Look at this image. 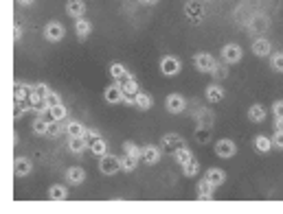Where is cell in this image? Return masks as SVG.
<instances>
[{
    "mask_svg": "<svg viewBox=\"0 0 283 214\" xmlns=\"http://www.w3.org/2000/svg\"><path fill=\"white\" fill-rule=\"evenodd\" d=\"M46 103H49V105H57V103H62V96H59L57 92L49 90V94H46Z\"/></svg>",
    "mask_w": 283,
    "mask_h": 214,
    "instance_id": "obj_44",
    "label": "cell"
},
{
    "mask_svg": "<svg viewBox=\"0 0 283 214\" xmlns=\"http://www.w3.org/2000/svg\"><path fill=\"white\" fill-rule=\"evenodd\" d=\"M165 110H167L169 114H182L184 110H187V98H184L182 94H178V92H174V94H169L167 98H165Z\"/></svg>",
    "mask_w": 283,
    "mask_h": 214,
    "instance_id": "obj_9",
    "label": "cell"
},
{
    "mask_svg": "<svg viewBox=\"0 0 283 214\" xmlns=\"http://www.w3.org/2000/svg\"><path fill=\"white\" fill-rule=\"evenodd\" d=\"M29 92H31V85H26V83H16V88H13V101H16V103L29 101Z\"/></svg>",
    "mask_w": 283,
    "mask_h": 214,
    "instance_id": "obj_29",
    "label": "cell"
},
{
    "mask_svg": "<svg viewBox=\"0 0 283 214\" xmlns=\"http://www.w3.org/2000/svg\"><path fill=\"white\" fill-rule=\"evenodd\" d=\"M215 64H217V59L211 52H195V57H193V66L197 72H211L215 68Z\"/></svg>",
    "mask_w": 283,
    "mask_h": 214,
    "instance_id": "obj_8",
    "label": "cell"
},
{
    "mask_svg": "<svg viewBox=\"0 0 283 214\" xmlns=\"http://www.w3.org/2000/svg\"><path fill=\"white\" fill-rule=\"evenodd\" d=\"M90 153H92V155H97V157L105 155V153H108V142H105L101 136L95 138V140L90 142Z\"/></svg>",
    "mask_w": 283,
    "mask_h": 214,
    "instance_id": "obj_30",
    "label": "cell"
},
{
    "mask_svg": "<svg viewBox=\"0 0 283 214\" xmlns=\"http://www.w3.org/2000/svg\"><path fill=\"white\" fill-rule=\"evenodd\" d=\"M33 171V162L29 157H16L13 162V175L16 177H29Z\"/></svg>",
    "mask_w": 283,
    "mask_h": 214,
    "instance_id": "obj_15",
    "label": "cell"
},
{
    "mask_svg": "<svg viewBox=\"0 0 283 214\" xmlns=\"http://www.w3.org/2000/svg\"><path fill=\"white\" fill-rule=\"evenodd\" d=\"M197 123H200V127H213V114H211L209 110H200L197 112Z\"/></svg>",
    "mask_w": 283,
    "mask_h": 214,
    "instance_id": "obj_38",
    "label": "cell"
},
{
    "mask_svg": "<svg viewBox=\"0 0 283 214\" xmlns=\"http://www.w3.org/2000/svg\"><path fill=\"white\" fill-rule=\"evenodd\" d=\"M42 35H44L46 42L57 44V42H62L64 35H66V26H64L62 22H59V20H51V22H46V24H44Z\"/></svg>",
    "mask_w": 283,
    "mask_h": 214,
    "instance_id": "obj_2",
    "label": "cell"
},
{
    "mask_svg": "<svg viewBox=\"0 0 283 214\" xmlns=\"http://www.w3.org/2000/svg\"><path fill=\"white\" fill-rule=\"evenodd\" d=\"M224 96H226V92H224V88L217 83H211V85H207V90H204V98H207V103H211V105L222 103Z\"/></svg>",
    "mask_w": 283,
    "mask_h": 214,
    "instance_id": "obj_13",
    "label": "cell"
},
{
    "mask_svg": "<svg viewBox=\"0 0 283 214\" xmlns=\"http://www.w3.org/2000/svg\"><path fill=\"white\" fill-rule=\"evenodd\" d=\"M220 59H222L224 64H228V66L239 64L241 59H244V48H241L239 44H235V42L224 44V46H222V50H220Z\"/></svg>",
    "mask_w": 283,
    "mask_h": 214,
    "instance_id": "obj_1",
    "label": "cell"
},
{
    "mask_svg": "<svg viewBox=\"0 0 283 214\" xmlns=\"http://www.w3.org/2000/svg\"><path fill=\"white\" fill-rule=\"evenodd\" d=\"M88 149H90V142H88V138H86V136H79V138H70L68 140V151L77 153V155H82V153L88 151Z\"/></svg>",
    "mask_w": 283,
    "mask_h": 214,
    "instance_id": "obj_21",
    "label": "cell"
},
{
    "mask_svg": "<svg viewBox=\"0 0 283 214\" xmlns=\"http://www.w3.org/2000/svg\"><path fill=\"white\" fill-rule=\"evenodd\" d=\"M270 138H272V146H274V149L276 151H283V131H276L274 129V133Z\"/></svg>",
    "mask_w": 283,
    "mask_h": 214,
    "instance_id": "obj_41",
    "label": "cell"
},
{
    "mask_svg": "<svg viewBox=\"0 0 283 214\" xmlns=\"http://www.w3.org/2000/svg\"><path fill=\"white\" fill-rule=\"evenodd\" d=\"M197 173H200V162H197L195 157H191L189 162L182 166V175H184V177H195Z\"/></svg>",
    "mask_w": 283,
    "mask_h": 214,
    "instance_id": "obj_33",
    "label": "cell"
},
{
    "mask_svg": "<svg viewBox=\"0 0 283 214\" xmlns=\"http://www.w3.org/2000/svg\"><path fill=\"white\" fill-rule=\"evenodd\" d=\"M121 171H125V173H132V171H136V166H138V162L141 159H136V157H132V155H128V153H123L121 157Z\"/></svg>",
    "mask_w": 283,
    "mask_h": 214,
    "instance_id": "obj_32",
    "label": "cell"
},
{
    "mask_svg": "<svg viewBox=\"0 0 283 214\" xmlns=\"http://www.w3.org/2000/svg\"><path fill=\"white\" fill-rule=\"evenodd\" d=\"M204 177H207L209 182L215 186V188H217V186H222L224 182H226V173H224L222 169H213V166H211V169L207 171V175H204Z\"/></svg>",
    "mask_w": 283,
    "mask_h": 214,
    "instance_id": "obj_27",
    "label": "cell"
},
{
    "mask_svg": "<svg viewBox=\"0 0 283 214\" xmlns=\"http://www.w3.org/2000/svg\"><path fill=\"white\" fill-rule=\"evenodd\" d=\"M62 131H66V127L59 125V120H51V125H49V136L55 138V136H59Z\"/></svg>",
    "mask_w": 283,
    "mask_h": 214,
    "instance_id": "obj_40",
    "label": "cell"
},
{
    "mask_svg": "<svg viewBox=\"0 0 283 214\" xmlns=\"http://www.w3.org/2000/svg\"><path fill=\"white\" fill-rule=\"evenodd\" d=\"M123 153H128V155L141 159L143 157V146H138L134 142H123Z\"/></svg>",
    "mask_w": 283,
    "mask_h": 214,
    "instance_id": "obj_36",
    "label": "cell"
},
{
    "mask_svg": "<svg viewBox=\"0 0 283 214\" xmlns=\"http://www.w3.org/2000/svg\"><path fill=\"white\" fill-rule=\"evenodd\" d=\"M211 133H213V127H200L197 125L195 127V140L200 144H207L209 140H211Z\"/></svg>",
    "mask_w": 283,
    "mask_h": 214,
    "instance_id": "obj_35",
    "label": "cell"
},
{
    "mask_svg": "<svg viewBox=\"0 0 283 214\" xmlns=\"http://www.w3.org/2000/svg\"><path fill=\"white\" fill-rule=\"evenodd\" d=\"M66 16L68 18H84L86 16V3L84 0H66V7H64Z\"/></svg>",
    "mask_w": 283,
    "mask_h": 214,
    "instance_id": "obj_14",
    "label": "cell"
},
{
    "mask_svg": "<svg viewBox=\"0 0 283 214\" xmlns=\"http://www.w3.org/2000/svg\"><path fill=\"white\" fill-rule=\"evenodd\" d=\"M151 105H154V98H151L149 92H138V94L134 96V107H138V110H143V112H149L151 110Z\"/></svg>",
    "mask_w": 283,
    "mask_h": 214,
    "instance_id": "obj_23",
    "label": "cell"
},
{
    "mask_svg": "<svg viewBox=\"0 0 283 214\" xmlns=\"http://www.w3.org/2000/svg\"><path fill=\"white\" fill-rule=\"evenodd\" d=\"M121 171V159L116 155H112V153H105V155L99 157V173L101 175H116V173Z\"/></svg>",
    "mask_w": 283,
    "mask_h": 214,
    "instance_id": "obj_4",
    "label": "cell"
},
{
    "mask_svg": "<svg viewBox=\"0 0 283 214\" xmlns=\"http://www.w3.org/2000/svg\"><path fill=\"white\" fill-rule=\"evenodd\" d=\"M211 75H215L217 79H226V77H228V64H224V62L220 64V62H217L215 68L211 70Z\"/></svg>",
    "mask_w": 283,
    "mask_h": 214,
    "instance_id": "obj_39",
    "label": "cell"
},
{
    "mask_svg": "<svg viewBox=\"0 0 283 214\" xmlns=\"http://www.w3.org/2000/svg\"><path fill=\"white\" fill-rule=\"evenodd\" d=\"M108 72H110V77L114 79V81H123V79L130 75L128 68H125L121 62H112V64L108 66Z\"/></svg>",
    "mask_w": 283,
    "mask_h": 214,
    "instance_id": "obj_26",
    "label": "cell"
},
{
    "mask_svg": "<svg viewBox=\"0 0 283 214\" xmlns=\"http://www.w3.org/2000/svg\"><path fill=\"white\" fill-rule=\"evenodd\" d=\"M141 5H145V7H154V5H158V0H138Z\"/></svg>",
    "mask_w": 283,
    "mask_h": 214,
    "instance_id": "obj_48",
    "label": "cell"
},
{
    "mask_svg": "<svg viewBox=\"0 0 283 214\" xmlns=\"http://www.w3.org/2000/svg\"><path fill=\"white\" fill-rule=\"evenodd\" d=\"M160 157H163V146H156V144H145L143 146V157H141L143 164L156 166L158 162H160Z\"/></svg>",
    "mask_w": 283,
    "mask_h": 214,
    "instance_id": "obj_10",
    "label": "cell"
},
{
    "mask_svg": "<svg viewBox=\"0 0 283 214\" xmlns=\"http://www.w3.org/2000/svg\"><path fill=\"white\" fill-rule=\"evenodd\" d=\"M103 98H105V103H108V105H121L123 98H125V92L121 88V83H118V81L110 83L108 88H105V92H103Z\"/></svg>",
    "mask_w": 283,
    "mask_h": 214,
    "instance_id": "obj_7",
    "label": "cell"
},
{
    "mask_svg": "<svg viewBox=\"0 0 283 214\" xmlns=\"http://www.w3.org/2000/svg\"><path fill=\"white\" fill-rule=\"evenodd\" d=\"M160 144H163L165 153H171V155H174L180 146H184V140H182L180 133H165L163 140H160Z\"/></svg>",
    "mask_w": 283,
    "mask_h": 214,
    "instance_id": "obj_11",
    "label": "cell"
},
{
    "mask_svg": "<svg viewBox=\"0 0 283 214\" xmlns=\"http://www.w3.org/2000/svg\"><path fill=\"white\" fill-rule=\"evenodd\" d=\"M270 68H272L274 72H283V50L270 55Z\"/></svg>",
    "mask_w": 283,
    "mask_h": 214,
    "instance_id": "obj_37",
    "label": "cell"
},
{
    "mask_svg": "<svg viewBox=\"0 0 283 214\" xmlns=\"http://www.w3.org/2000/svg\"><path fill=\"white\" fill-rule=\"evenodd\" d=\"M66 182L70 186H82L86 182V171L82 166H70V169L66 171Z\"/></svg>",
    "mask_w": 283,
    "mask_h": 214,
    "instance_id": "obj_17",
    "label": "cell"
},
{
    "mask_svg": "<svg viewBox=\"0 0 283 214\" xmlns=\"http://www.w3.org/2000/svg\"><path fill=\"white\" fill-rule=\"evenodd\" d=\"M29 110H31V107H24L22 103H16V105H13V118H16V120H18V118H22Z\"/></svg>",
    "mask_w": 283,
    "mask_h": 214,
    "instance_id": "obj_42",
    "label": "cell"
},
{
    "mask_svg": "<svg viewBox=\"0 0 283 214\" xmlns=\"http://www.w3.org/2000/svg\"><path fill=\"white\" fill-rule=\"evenodd\" d=\"M49 118L51 120H66L68 118V110H66V105H62V103H57V105H51V110H49Z\"/></svg>",
    "mask_w": 283,
    "mask_h": 214,
    "instance_id": "obj_31",
    "label": "cell"
},
{
    "mask_svg": "<svg viewBox=\"0 0 283 214\" xmlns=\"http://www.w3.org/2000/svg\"><path fill=\"white\" fill-rule=\"evenodd\" d=\"M191 157H193V153H191V149H189V146H180V149H178V151L174 153V159H176V162L180 164V166H184V164H187Z\"/></svg>",
    "mask_w": 283,
    "mask_h": 214,
    "instance_id": "obj_34",
    "label": "cell"
},
{
    "mask_svg": "<svg viewBox=\"0 0 283 214\" xmlns=\"http://www.w3.org/2000/svg\"><path fill=\"white\" fill-rule=\"evenodd\" d=\"M13 39H16V42H20V39H22V29H20L18 24H13Z\"/></svg>",
    "mask_w": 283,
    "mask_h": 214,
    "instance_id": "obj_45",
    "label": "cell"
},
{
    "mask_svg": "<svg viewBox=\"0 0 283 214\" xmlns=\"http://www.w3.org/2000/svg\"><path fill=\"white\" fill-rule=\"evenodd\" d=\"M184 18H187L189 22H193V24H200L204 20L202 3H197V0H189V3H184Z\"/></svg>",
    "mask_w": 283,
    "mask_h": 214,
    "instance_id": "obj_6",
    "label": "cell"
},
{
    "mask_svg": "<svg viewBox=\"0 0 283 214\" xmlns=\"http://www.w3.org/2000/svg\"><path fill=\"white\" fill-rule=\"evenodd\" d=\"M16 3H18L20 7H31L33 3H35V0H16Z\"/></svg>",
    "mask_w": 283,
    "mask_h": 214,
    "instance_id": "obj_47",
    "label": "cell"
},
{
    "mask_svg": "<svg viewBox=\"0 0 283 214\" xmlns=\"http://www.w3.org/2000/svg\"><path fill=\"white\" fill-rule=\"evenodd\" d=\"M90 33H92V22H90V20L77 18V20H75V35H77L79 39H88Z\"/></svg>",
    "mask_w": 283,
    "mask_h": 214,
    "instance_id": "obj_19",
    "label": "cell"
},
{
    "mask_svg": "<svg viewBox=\"0 0 283 214\" xmlns=\"http://www.w3.org/2000/svg\"><path fill=\"white\" fill-rule=\"evenodd\" d=\"M49 199H53V201H66L68 199V188L64 184H53L49 188Z\"/></svg>",
    "mask_w": 283,
    "mask_h": 214,
    "instance_id": "obj_25",
    "label": "cell"
},
{
    "mask_svg": "<svg viewBox=\"0 0 283 214\" xmlns=\"http://www.w3.org/2000/svg\"><path fill=\"white\" fill-rule=\"evenodd\" d=\"M158 66H160V75L167 77V79L178 77L180 75V70H182V62L178 57H174V55H163Z\"/></svg>",
    "mask_w": 283,
    "mask_h": 214,
    "instance_id": "obj_3",
    "label": "cell"
},
{
    "mask_svg": "<svg viewBox=\"0 0 283 214\" xmlns=\"http://www.w3.org/2000/svg\"><path fill=\"white\" fill-rule=\"evenodd\" d=\"M274 129L276 131H283V118H274Z\"/></svg>",
    "mask_w": 283,
    "mask_h": 214,
    "instance_id": "obj_46",
    "label": "cell"
},
{
    "mask_svg": "<svg viewBox=\"0 0 283 214\" xmlns=\"http://www.w3.org/2000/svg\"><path fill=\"white\" fill-rule=\"evenodd\" d=\"M215 155L222 157V159L235 157V155H237V144H235V140H230V138L217 140V142H215Z\"/></svg>",
    "mask_w": 283,
    "mask_h": 214,
    "instance_id": "obj_5",
    "label": "cell"
},
{
    "mask_svg": "<svg viewBox=\"0 0 283 214\" xmlns=\"http://www.w3.org/2000/svg\"><path fill=\"white\" fill-rule=\"evenodd\" d=\"M213 195H215V186L211 184L207 177H202L200 182H197V197L209 201V199H213Z\"/></svg>",
    "mask_w": 283,
    "mask_h": 214,
    "instance_id": "obj_20",
    "label": "cell"
},
{
    "mask_svg": "<svg viewBox=\"0 0 283 214\" xmlns=\"http://www.w3.org/2000/svg\"><path fill=\"white\" fill-rule=\"evenodd\" d=\"M253 146H255V151H257V153H261V155H266V153H270V151L274 149V146H272V138L263 136V133H259V136H255Z\"/></svg>",
    "mask_w": 283,
    "mask_h": 214,
    "instance_id": "obj_18",
    "label": "cell"
},
{
    "mask_svg": "<svg viewBox=\"0 0 283 214\" xmlns=\"http://www.w3.org/2000/svg\"><path fill=\"white\" fill-rule=\"evenodd\" d=\"M121 83V88H123V92H125V96H136L138 92H141V88H138V81L132 75H128L123 79V81H118Z\"/></svg>",
    "mask_w": 283,
    "mask_h": 214,
    "instance_id": "obj_24",
    "label": "cell"
},
{
    "mask_svg": "<svg viewBox=\"0 0 283 214\" xmlns=\"http://www.w3.org/2000/svg\"><path fill=\"white\" fill-rule=\"evenodd\" d=\"M49 125H51V118L39 116L37 114V118L31 123V131L37 133V136H49Z\"/></svg>",
    "mask_w": 283,
    "mask_h": 214,
    "instance_id": "obj_22",
    "label": "cell"
},
{
    "mask_svg": "<svg viewBox=\"0 0 283 214\" xmlns=\"http://www.w3.org/2000/svg\"><path fill=\"white\" fill-rule=\"evenodd\" d=\"M268 116V110H266V105H261V103H253L248 107V120L250 123H255V125H259L263 123Z\"/></svg>",
    "mask_w": 283,
    "mask_h": 214,
    "instance_id": "obj_16",
    "label": "cell"
},
{
    "mask_svg": "<svg viewBox=\"0 0 283 214\" xmlns=\"http://www.w3.org/2000/svg\"><path fill=\"white\" fill-rule=\"evenodd\" d=\"M86 127L79 123V120H68L66 123V133H68V138H79V136H86Z\"/></svg>",
    "mask_w": 283,
    "mask_h": 214,
    "instance_id": "obj_28",
    "label": "cell"
},
{
    "mask_svg": "<svg viewBox=\"0 0 283 214\" xmlns=\"http://www.w3.org/2000/svg\"><path fill=\"white\" fill-rule=\"evenodd\" d=\"M272 116L274 118H283V98L272 103Z\"/></svg>",
    "mask_w": 283,
    "mask_h": 214,
    "instance_id": "obj_43",
    "label": "cell"
},
{
    "mask_svg": "<svg viewBox=\"0 0 283 214\" xmlns=\"http://www.w3.org/2000/svg\"><path fill=\"white\" fill-rule=\"evenodd\" d=\"M250 50H253L255 57L263 59V57H270V55H272V44H270L266 37H257L255 42H253V46H250Z\"/></svg>",
    "mask_w": 283,
    "mask_h": 214,
    "instance_id": "obj_12",
    "label": "cell"
}]
</instances>
